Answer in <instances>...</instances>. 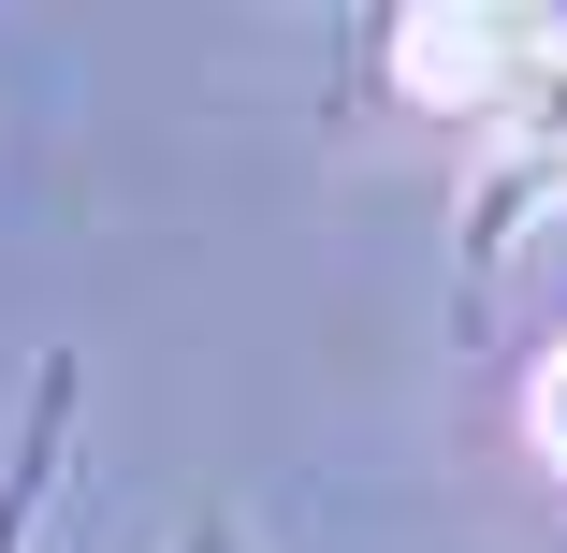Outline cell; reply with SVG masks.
I'll return each mask as SVG.
<instances>
[{
  "mask_svg": "<svg viewBox=\"0 0 567 553\" xmlns=\"http://www.w3.org/2000/svg\"><path fill=\"white\" fill-rule=\"evenodd\" d=\"M175 553H262V524H248V510H234V495H204V510H189V524H175Z\"/></svg>",
  "mask_w": 567,
  "mask_h": 553,
  "instance_id": "cell-4",
  "label": "cell"
},
{
  "mask_svg": "<svg viewBox=\"0 0 567 553\" xmlns=\"http://www.w3.org/2000/svg\"><path fill=\"white\" fill-rule=\"evenodd\" d=\"M524 422H538V467H567V336L538 350V379H524Z\"/></svg>",
  "mask_w": 567,
  "mask_h": 553,
  "instance_id": "cell-3",
  "label": "cell"
},
{
  "mask_svg": "<svg viewBox=\"0 0 567 553\" xmlns=\"http://www.w3.org/2000/svg\"><path fill=\"white\" fill-rule=\"evenodd\" d=\"M73 452H87V365H73V350H44V365H30V408H16V437H0V553H44L59 495H73Z\"/></svg>",
  "mask_w": 567,
  "mask_h": 553,
  "instance_id": "cell-2",
  "label": "cell"
},
{
  "mask_svg": "<svg viewBox=\"0 0 567 553\" xmlns=\"http://www.w3.org/2000/svg\"><path fill=\"white\" fill-rule=\"evenodd\" d=\"M466 73V204H451V336H495V306L524 277V234L567 218V16H451Z\"/></svg>",
  "mask_w": 567,
  "mask_h": 553,
  "instance_id": "cell-1",
  "label": "cell"
}]
</instances>
